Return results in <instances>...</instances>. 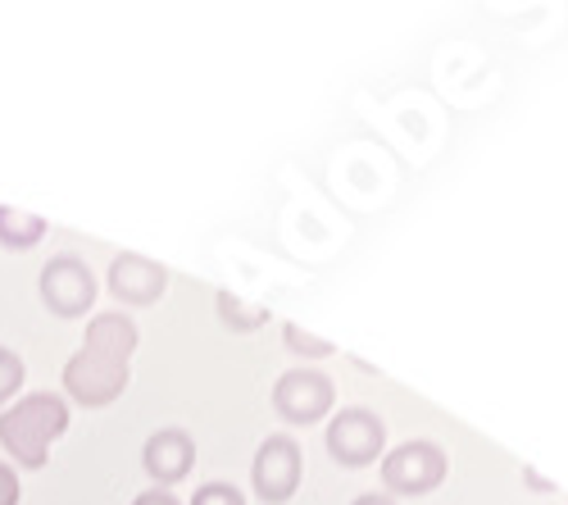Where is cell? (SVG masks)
<instances>
[{"mask_svg":"<svg viewBox=\"0 0 568 505\" xmlns=\"http://www.w3.org/2000/svg\"><path fill=\"white\" fill-rule=\"evenodd\" d=\"M45 238V219L41 214H28V210H14V205H0V242L10 251H28Z\"/></svg>","mask_w":568,"mask_h":505,"instance_id":"obj_10","label":"cell"},{"mask_svg":"<svg viewBox=\"0 0 568 505\" xmlns=\"http://www.w3.org/2000/svg\"><path fill=\"white\" fill-rule=\"evenodd\" d=\"M192 461H196V442L186 437L182 428H160L146 437V451H141V465L146 474L160 483V487H173L192 474Z\"/></svg>","mask_w":568,"mask_h":505,"instance_id":"obj_9","label":"cell"},{"mask_svg":"<svg viewBox=\"0 0 568 505\" xmlns=\"http://www.w3.org/2000/svg\"><path fill=\"white\" fill-rule=\"evenodd\" d=\"M110 292L123 305H155L169 292V269L146 255H119L110 264Z\"/></svg>","mask_w":568,"mask_h":505,"instance_id":"obj_8","label":"cell"},{"mask_svg":"<svg viewBox=\"0 0 568 505\" xmlns=\"http://www.w3.org/2000/svg\"><path fill=\"white\" fill-rule=\"evenodd\" d=\"M333 401H337L333 378L318 374V370H287L273 387V410L287 424H301V428L333 415Z\"/></svg>","mask_w":568,"mask_h":505,"instance_id":"obj_6","label":"cell"},{"mask_svg":"<svg viewBox=\"0 0 568 505\" xmlns=\"http://www.w3.org/2000/svg\"><path fill=\"white\" fill-rule=\"evenodd\" d=\"M446 451L437 442H400L383 455V483L396 496H428L446 483Z\"/></svg>","mask_w":568,"mask_h":505,"instance_id":"obj_3","label":"cell"},{"mask_svg":"<svg viewBox=\"0 0 568 505\" xmlns=\"http://www.w3.org/2000/svg\"><path fill=\"white\" fill-rule=\"evenodd\" d=\"M214 310H219V319H223L232 333H255V329L268 324V310L264 305H246L242 296H232V292H219L214 296Z\"/></svg>","mask_w":568,"mask_h":505,"instance_id":"obj_11","label":"cell"},{"mask_svg":"<svg viewBox=\"0 0 568 505\" xmlns=\"http://www.w3.org/2000/svg\"><path fill=\"white\" fill-rule=\"evenodd\" d=\"M132 505H178V496H173V492H164V487H151V492H141Z\"/></svg>","mask_w":568,"mask_h":505,"instance_id":"obj_16","label":"cell"},{"mask_svg":"<svg viewBox=\"0 0 568 505\" xmlns=\"http://www.w3.org/2000/svg\"><path fill=\"white\" fill-rule=\"evenodd\" d=\"M351 505H396L392 496H377V492H364V496H355Z\"/></svg>","mask_w":568,"mask_h":505,"instance_id":"obj_17","label":"cell"},{"mask_svg":"<svg viewBox=\"0 0 568 505\" xmlns=\"http://www.w3.org/2000/svg\"><path fill=\"white\" fill-rule=\"evenodd\" d=\"M19 387H23V360H19L14 351L0 346V405H6Z\"/></svg>","mask_w":568,"mask_h":505,"instance_id":"obj_13","label":"cell"},{"mask_svg":"<svg viewBox=\"0 0 568 505\" xmlns=\"http://www.w3.org/2000/svg\"><path fill=\"white\" fill-rule=\"evenodd\" d=\"M41 301L60 319H78L97 301V273H91L78 255H55L41 269Z\"/></svg>","mask_w":568,"mask_h":505,"instance_id":"obj_7","label":"cell"},{"mask_svg":"<svg viewBox=\"0 0 568 505\" xmlns=\"http://www.w3.org/2000/svg\"><path fill=\"white\" fill-rule=\"evenodd\" d=\"M301 478H305V461H301L296 437H287V433L264 437L260 451H255V465H251L255 496H260L264 505H287V501L296 496Z\"/></svg>","mask_w":568,"mask_h":505,"instance_id":"obj_4","label":"cell"},{"mask_svg":"<svg viewBox=\"0 0 568 505\" xmlns=\"http://www.w3.org/2000/svg\"><path fill=\"white\" fill-rule=\"evenodd\" d=\"M0 505H19V478L10 465H0Z\"/></svg>","mask_w":568,"mask_h":505,"instance_id":"obj_15","label":"cell"},{"mask_svg":"<svg viewBox=\"0 0 568 505\" xmlns=\"http://www.w3.org/2000/svg\"><path fill=\"white\" fill-rule=\"evenodd\" d=\"M64 428H69V401L55 392H28L0 415V446L23 469H41L45 455H51V442H60Z\"/></svg>","mask_w":568,"mask_h":505,"instance_id":"obj_2","label":"cell"},{"mask_svg":"<svg viewBox=\"0 0 568 505\" xmlns=\"http://www.w3.org/2000/svg\"><path fill=\"white\" fill-rule=\"evenodd\" d=\"M383 446H387V424L373 410L351 405V410H337L333 424H327V451L346 469H364L373 461H383Z\"/></svg>","mask_w":568,"mask_h":505,"instance_id":"obj_5","label":"cell"},{"mask_svg":"<svg viewBox=\"0 0 568 505\" xmlns=\"http://www.w3.org/2000/svg\"><path fill=\"white\" fill-rule=\"evenodd\" d=\"M192 505H246V496L236 492L232 483H205V487H196Z\"/></svg>","mask_w":568,"mask_h":505,"instance_id":"obj_14","label":"cell"},{"mask_svg":"<svg viewBox=\"0 0 568 505\" xmlns=\"http://www.w3.org/2000/svg\"><path fill=\"white\" fill-rule=\"evenodd\" d=\"M132 351H136V324L128 314H97L87 324L82 351L64 364V392L87 410L114 405L128 392Z\"/></svg>","mask_w":568,"mask_h":505,"instance_id":"obj_1","label":"cell"},{"mask_svg":"<svg viewBox=\"0 0 568 505\" xmlns=\"http://www.w3.org/2000/svg\"><path fill=\"white\" fill-rule=\"evenodd\" d=\"M282 342H287V351H296V355H305V360H323V355L337 351L333 342H323V337H314V333H301L296 324H282Z\"/></svg>","mask_w":568,"mask_h":505,"instance_id":"obj_12","label":"cell"}]
</instances>
